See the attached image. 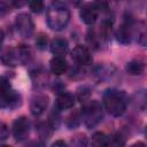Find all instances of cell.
Listing matches in <instances>:
<instances>
[{"mask_svg": "<svg viewBox=\"0 0 147 147\" xmlns=\"http://www.w3.org/2000/svg\"><path fill=\"white\" fill-rule=\"evenodd\" d=\"M103 106L108 114L114 117L122 116L126 109V95L122 91L117 90H107L103 94Z\"/></svg>", "mask_w": 147, "mask_h": 147, "instance_id": "6da1fadb", "label": "cell"}, {"mask_svg": "<svg viewBox=\"0 0 147 147\" xmlns=\"http://www.w3.org/2000/svg\"><path fill=\"white\" fill-rule=\"evenodd\" d=\"M70 20V13L69 10L62 6V5H52L46 13V22L47 25L55 31L63 30Z\"/></svg>", "mask_w": 147, "mask_h": 147, "instance_id": "7a4b0ae2", "label": "cell"}, {"mask_svg": "<svg viewBox=\"0 0 147 147\" xmlns=\"http://www.w3.org/2000/svg\"><path fill=\"white\" fill-rule=\"evenodd\" d=\"M82 114H83V119L86 126L92 129L102 121V117H103L102 106L96 100L90 101L87 105H85Z\"/></svg>", "mask_w": 147, "mask_h": 147, "instance_id": "3957f363", "label": "cell"}, {"mask_svg": "<svg viewBox=\"0 0 147 147\" xmlns=\"http://www.w3.org/2000/svg\"><path fill=\"white\" fill-rule=\"evenodd\" d=\"M0 94H1V107L6 108H14L21 105V96L11 88L9 80H7L5 77L1 79V85H0Z\"/></svg>", "mask_w": 147, "mask_h": 147, "instance_id": "277c9868", "label": "cell"}, {"mask_svg": "<svg viewBox=\"0 0 147 147\" xmlns=\"http://www.w3.org/2000/svg\"><path fill=\"white\" fill-rule=\"evenodd\" d=\"M15 26H16L17 32L21 34V37L29 39L33 36L34 24L29 14H25V13L18 14L15 18Z\"/></svg>", "mask_w": 147, "mask_h": 147, "instance_id": "5b68a950", "label": "cell"}, {"mask_svg": "<svg viewBox=\"0 0 147 147\" xmlns=\"http://www.w3.org/2000/svg\"><path fill=\"white\" fill-rule=\"evenodd\" d=\"M30 133V122L25 116H21L15 119L13 124V134L17 141H22L28 138Z\"/></svg>", "mask_w": 147, "mask_h": 147, "instance_id": "8992f818", "label": "cell"}, {"mask_svg": "<svg viewBox=\"0 0 147 147\" xmlns=\"http://www.w3.org/2000/svg\"><path fill=\"white\" fill-rule=\"evenodd\" d=\"M80 18L85 24H93L99 15V7L95 3H86L80 9Z\"/></svg>", "mask_w": 147, "mask_h": 147, "instance_id": "52a82bcc", "label": "cell"}, {"mask_svg": "<svg viewBox=\"0 0 147 147\" xmlns=\"http://www.w3.org/2000/svg\"><path fill=\"white\" fill-rule=\"evenodd\" d=\"M47 105H48V98L45 94H37L31 99L30 102L31 113L34 116H39L46 110Z\"/></svg>", "mask_w": 147, "mask_h": 147, "instance_id": "ba28073f", "label": "cell"}, {"mask_svg": "<svg viewBox=\"0 0 147 147\" xmlns=\"http://www.w3.org/2000/svg\"><path fill=\"white\" fill-rule=\"evenodd\" d=\"M71 55H72V59L82 65H86L92 62V55H91L88 48L85 46H82V45L76 46L74 48Z\"/></svg>", "mask_w": 147, "mask_h": 147, "instance_id": "9c48e42d", "label": "cell"}, {"mask_svg": "<svg viewBox=\"0 0 147 147\" xmlns=\"http://www.w3.org/2000/svg\"><path fill=\"white\" fill-rule=\"evenodd\" d=\"M75 105V96L69 92H61L56 96L55 106L57 109H69Z\"/></svg>", "mask_w": 147, "mask_h": 147, "instance_id": "30bf717a", "label": "cell"}, {"mask_svg": "<svg viewBox=\"0 0 147 147\" xmlns=\"http://www.w3.org/2000/svg\"><path fill=\"white\" fill-rule=\"evenodd\" d=\"M49 65H51L52 72L54 75H57V76L64 74L68 70V62H67V60L62 55H55L51 60Z\"/></svg>", "mask_w": 147, "mask_h": 147, "instance_id": "8fae6325", "label": "cell"}, {"mask_svg": "<svg viewBox=\"0 0 147 147\" xmlns=\"http://www.w3.org/2000/svg\"><path fill=\"white\" fill-rule=\"evenodd\" d=\"M131 102L138 110H145L147 108V91L140 90L134 92L131 98Z\"/></svg>", "mask_w": 147, "mask_h": 147, "instance_id": "7c38bea8", "label": "cell"}, {"mask_svg": "<svg viewBox=\"0 0 147 147\" xmlns=\"http://www.w3.org/2000/svg\"><path fill=\"white\" fill-rule=\"evenodd\" d=\"M68 41L63 38H54L51 41V52L55 55H64L68 52Z\"/></svg>", "mask_w": 147, "mask_h": 147, "instance_id": "4fadbf2b", "label": "cell"}, {"mask_svg": "<svg viewBox=\"0 0 147 147\" xmlns=\"http://www.w3.org/2000/svg\"><path fill=\"white\" fill-rule=\"evenodd\" d=\"M131 31H132V36L136 37L137 41L140 45H142V46L147 45V28L142 23L138 24L137 26H132Z\"/></svg>", "mask_w": 147, "mask_h": 147, "instance_id": "5bb4252c", "label": "cell"}, {"mask_svg": "<svg viewBox=\"0 0 147 147\" xmlns=\"http://www.w3.org/2000/svg\"><path fill=\"white\" fill-rule=\"evenodd\" d=\"M131 25L129 24H123L117 31H116V38L119 42L122 44H129L132 37V31H131Z\"/></svg>", "mask_w": 147, "mask_h": 147, "instance_id": "9a60e30c", "label": "cell"}, {"mask_svg": "<svg viewBox=\"0 0 147 147\" xmlns=\"http://www.w3.org/2000/svg\"><path fill=\"white\" fill-rule=\"evenodd\" d=\"M1 62L5 65H11V67L17 64L16 57H15V53H14L13 48L2 49V52H1Z\"/></svg>", "mask_w": 147, "mask_h": 147, "instance_id": "2e32d148", "label": "cell"}, {"mask_svg": "<svg viewBox=\"0 0 147 147\" xmlns=\"http://www.w3.org/2000/svg\"><path fill=\"white\" fill-rule=\"evenodd\" d=\"M145 70V65L142 62L138 61V60H133V61H130L127 64H126V71L127 74L132 75V76H137V75H141Z\"/></svg>", "mask_w": 147, "mask_h": 147, "instance_id": "e0dca14e", "label": "cell"}, {"mask_svg": "<svg viewBox=\"0 0 147 147\" xmlns=\"http://www.w3.org/2000/svg\"><path fill=\"white\" fill-rule=\"evenodd\" d=\"M111 21L109 20H103L102 23L100 24V30H99V38L103 41H107L109 39L110 36V31H111Z\"/></svg>", "mask_w": 147, "mask_h": 147, "instance_id": "ac0fdd59", "label": "cell"}, {"mask_svg": "<svg viewBox=\"0 0 147 147\" xmlns=\"http://www.w3.org/2000/svg\"><path fill=\"white\" fill-rule=\"evenodd\" d=\"M82 119H83V114H82L80 111H74V113H71V114L67 117L65 124H67L68 127L74 129V127H76V126H78V125L80 124Z\"/></svg>", "mask_w": 147, "mask_h": 147, "instance_id": "d6986e66", "label": "cell"}, {"mask_svg": "<svg viewBox=\"0 0 147 147\" xmlns=\"http://www.w3.org/2000/svg\"><path fill=\"white\" fill-rule=\"evenodd\" d=\"M92 145L93 146H108L109 137H107L102 132H95L92 136Z\"/></svg>", "mask_w": 147, "mask_h": 147, "instance_id": "ffe728a7", "label": "cell"}, {"mask_svg": "<svg viewBox=\"0 0 147 147\" xmlns=\"http://www.w3.org/2000/svg\"><path fill=\"white\" fill-rule=\"evenodd\" d=\"M54 130V125H52L51 123H41L38 126V132L40 138L42 139H47L48 137H51L52 132Z\"/></svg>", "mask_w": 147, "mask_h": 147, "instance_id": "44dd1931", "label": "cell"}, {"mask_svg": "<svg viewBox=\"0 0 147 147\" xmlns=\"http://www.w3.org/2000/svg\"><path fill=\"white\" fill-rule=\"evenodd\" d=\"M71 145H74V146H78V147L86 146V145H87V138H86V136L83 134V133H78V134H76L75 137L71 138Z\"/></svg>", "mask_w": 147, "mask_h": 147, "instance_id": "7402d4cb", "label": "cell"}, {"mask_svg": "<svg viewBox=\"0 0 147 147\" xmlns=\"http://www.w3.org/2000/svg\"><path fill=\"white\" fill-rule=\"evenodd\" d=\"M30 9L32 13L39 14L44 9V1L42 0H31L30 1Z\"/></svg>", "mask_w": 147, "mask_h": 147, "instance_id": "603a6c76", "label": "cell"}, {"mask_svg": "<svg viewBox=\"0 0 147 147\" xmlns=\"http://www.w3.org/2000/svg\"><path fill=\"white\" fill-rule=\"evenodd\" d=\"M36 45H37V47L39 49H44L46 47V45H47V36L40 33L36 39Z\"/></svg>", "mask_w": 147, "mask_h": 147, "instance_id": "cb8c5ba5", "label": "cell"}, {"mask_svg": "<svg viewBox=\"0 0 147 147\" xmlns=\"http://www.w3.org/2000/svg\"><path fill=\"white\" fill-rule=\"evenodd\" d=\"M88 95H90V91H88V88H86V87H82V88L78 90L77 96H78V99H79L80 101H84L85 99H87Z\"/></svg>", "mask_w": 147, "mask_h": 147, "instance_id": "d4e9b609", "label": "cell"}, {"mask_svg": "<svg viewBox=\"0 0 147 147\" xmlns=\"http://www.w3.org/2000/svg\"><path fill=\"white\" fill-rule=\"evenodd\" d=\"M9 136V131L7 129V125L5 123L1 124V127H0V139L1 140H6Z\"/></svg>", "mask_w": 147, "mask_h": 147, "instance_id": "484cf974", "label": "cell"}, {"mask_svg": "<svg viewBox=\"0 0 147 147\" xmlns=\"http://www.w3.org/2000/svg\"><path fill=\"white\" fill-rule=\"evenodd\" d=\"M109 2H110V0H95L94 3L99 7V9H106V8H108Z\"/></svg>", "mask_w": 147, "mask_h": 147, "instance_id": "4316f807", "label": "cell"}, {"mask_svg": "<svg viewBox=\"0 0 147 147\" xmlns=\"http://www.w3.org/2000/svg\"><path fill=\"white\" fill-rule=\"evenodd\" d=\"M10 2H11V5H13L14 7L20 8V7H23V6L28 2V0H10Z\"/></svg>", "mask_w": 147, "mask_h": 147, "instance_id": "83f0119b", "label": "cell"}, {"mask_svg": "<svg viewBox=\"0 0 147 147\" xmlns=\"http://www.w3.org/2000/svg\"><path fill=\"white\" fill-rule=\"evenodd\" d=\"M67 144L64 142V141H62V140H57V141H55V142H53V146H65Z\"/></svg>", "mask_w": 147, "mask_h": 147, "instance_id": "f1b7e54d", "label": "cell"}, {"mask_svg": "<svg viewBox=\"0 0 147 147\" xmlns=\"http://www.w3.org/2000/svg\"><path fill=\"white\" fill-rule=\"evenodd\" d=\"M145 136H146V138H147V126H146V130H145Z\"/></svg>", "mask_w": 147, "mask_h": 147, "instance_id": "f546056e", "label": "cell"}]
</instances>
